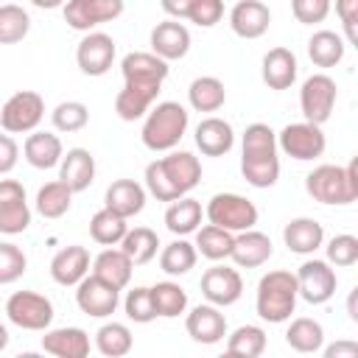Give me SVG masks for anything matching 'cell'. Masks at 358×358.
Returning <instances> with one entry per match:
<instances>
[{
    "instance_id": "4",
    "label": "cell",
    "mask_w": 358,
    "mask_h": 358,
    "mask_svg": "<svg viewBox=\"0 0 358 358\" xmlns=\"http://www.w3.org/2000/svg\"><path fill=\"white\" fill-rule=\"evenodd\" d=\"M305 190L322 204H352L358 199V162L350 165H319L305 176Z\"/></svg>"
},
{
    "instance_id": "7",
    "label": "cell",
    "mask_w": 358,
    "mask_h": 358,
    "mask_svg": "<svg viewBox=\"0 0 358 358\" xmlns=\"http://www.w3.org/2000/svg\"><path fill=\"white\" fill-rule=\"evenodd\" d=\"M204 215L213 227L218 229H227V232H246V229H255L257 224V207L255 201H249L246 196H238V193H215L207 207H204Z\"/></svg>"
},
{
    "instance_id": "23",
    "label": "cell",
    "mask_w": 358,
    "mask_h": 358,
    "mask_svg": "<svg viewBox=\"0 0 358 358\" xmlns=\"http://www.w3.org/2000/svg\"><path fill=\"white\" fill-rule=\"evenodd\" d=\"M90 274V252L87 246H64L50 260V277L59 285H78Z\"/></svg>"
},
{
    "instance_id": "27",
    "label": "cell",
    "mask_w": 358,
    "mask_h": 358,
    "mask_svg": "<svg viewBox=\"0 0 358 358\" xmlns=\"http://www.w3.org/2000/svg\"><path fill=\"white\" fill-rule=\"evenodd\" d=\"M196 145L204 157H224L235 145V131L221 117H204L196 126Z\"/></svg>"
},
{
    "instance_id": "28",
    "label": "cell",
    "mask_w": 358,
    "mask_h": 358,
    "mask_svg": "<svg viewBox=\"0 0 358 358\" xmlns=\"http://www.w3.org/2000/svg\"><path fill=\"white\" fill-rule=\"evenodd\" d=\"M282 241L294 255H313L324 243V229L316 218H291L282 229Z\"/></svg>"
},
{
    "instance_id": "5",
    "label": "cell",
    "mask_w": 358,
    "mask_h": 358,
    "mask_svg": "<svg viewBox=\"0 0 358 358\" xmlns=\"http://www.w3.org/2000/svg\"><path fill=\"white\" fill-rule=\"evenodd\" d=\"M190 123V115L182 103L176 101H162L154 109H148L145 123H143V145L151 151H171L179 145V140L185 137Z\"/></svg>"
},
{
    "instance_id": "19",
    "label": "cell",
    "mask_w": 358,
    "mask_h": 358,
    "mask_svg": "<svg viewBox=\"0 0 358 358\" xmlns=\"http://www.w3.org/2000/svg\"><path fill=\"white\" fill-rule=\"evenodd\" d=\"M268 22H271V11L260 0H241L229 11V28L241 39H257V36H263L268 31Z\"/></svg>"
},
{
    "instance_id": "26",
    "label": "cell",
    "mask_w": 358,
    "mask_h": 358,
    "mask_svg": "<svg viewBox=\"0 0 358 358\" xmlns=\"http://www.w3.org/2000/svg\"><path fill=\"white\" fill-rule=\"evenodd\" d=\"M296 70H299L296 56L288 48H271L263 56L260 76H263V84L268 90H288L296 81Z\"/></svg>"
},
{
    "instance_id": "43",
    "label": "cell",
    "mask_w": 358,
    "mask_h": 358,
    "mask_svg": "<svg viewBox=\"0 0 358 358\" xmlns=\"http://www.w3.org/2000/svg\"><path fill=\"white\" fill-rule=\"evenodd\" d=\"M28 28H31V17L22 6L17 3L0 6V45L22 42L28 36Z\"/></svg>"
},
{
    "instance_id": "1",
    "label": "cell",
    "mask_w": 358,
    "mask_h": 358,
    "mask_svg": "<svg viewBox=\"0 0 358 358\" xmlns=\"http://www.w3.org/2000/svg\"><path fill=\"white\" fill-rule=\"evenodd\" d=\"M123 90L115 95V112L120 120H140L157 101L162 81L168 78V62L154 53H126L120 62Z\"/></svg>"
},
{
    "instance_id": "9",
    "label": "cell",
    "mask_w": 358,
    "mask_h": 358,
    "mask_svg": "<svg viewBox=\"0 0 358 358\" xmlns=\"http://www.w3.org/2000/svg\"><path fill=\"white\" fill-rule=\"evenodd\" d=\"M42 115H45L42 95L34 90H20L0 106V126L8 134H25L39 126Z\"/></svg>"
},
{
    "instance_id": "47",
    "label": "cell",
    "mask_w": 358,
    "mask_h": 358,
    "mask_svg": "<svg viewBox=\"0 0 358 358\" xmlns=\"http://www.w3.org/2000/svg\"><path fill=\"white\" fill-rule=\"evenodd\" d=\"M327 263L330 266H341V268H347V266H355L358 263V238L355 235H336V238H330L327 241Z\"/></svg>"
},
{
    "instance_id": "6",
    "label": "cell",
    "mask_w": 358,
    "mask_h": 358,
    "mask_svg": "<svg viewBox=\"0 0 358 358\" xmlns=\"http://www.w3.org/2000/svg\"><path fill=\"white\" fill-rule=\"evenodd\" d=\"M296 277L291 271H268L260 277L257 282V299H255V308H257V316L263 322H271V324H280L285 319H291L294 308H296Z\"/></svg>"
},
{
    "instance_id": "2",
    "label": "cell",
    "mask_w": 358,
    "mask_h": 358,
    "mask_svg": "<svg viewBox=\"0 0 358 358\" xmlns=\"http://www.w3.org/2000/svg\"><path fill=\"white\" fill-rule=\"evenodd\" d=\"M201 182V162L190 151H173L145 165V187L157 201H179Z\"/></svg>"
},
{
    "instance_id": "32",
    "label": "cell",
    "mask_w": 358,
    "mask_h": 358,
    "mask_svg": "<svg viewBox=\"0 0 358 358\" xmlns=\"http://www.w3.org/2000/svg\"><path fill=\"white\" fill-rule=\"evenodd\" d=\"M201 215H204V213H201V204H199L196 199L185 196V199L168 204V210H165V227H168L173 235L182 238V235H190V232L199 229Z\"/></svg>"
},
{
    "instance_id": "38",
    "label": "cell",
    "mask_w": 358,
    "mask_h": 358,
    "mask_svg": "<svg viewBox=\"0 0 358 358\" xmlns=\"http://www.w3.org/2000/svg\"><path fill=\"white\" fill-rule=\"evenodd\" d=\"M151 291V302H154V310L157 316H165V319H173L179 313H185L187 308V291L179 285V282H157L148 288Z\"/></svg>"
},
{
    "instance_id": "55",
    "label": "cell",
    "mask_w": 358,
    "mask_h": 358,
    "mask_svg": "<svg viewBox=\"0 0 358 358\" xmlns=\"http://www.w3.org/2000/svg\"><path fill=\"white\" fill-rule=\"evenodd\" d=\"M17 358H45V355H39V352H20Z\"/></svg>"
},
{
    "instance_id": "37",
    "label": "cell",
    "mask_w": 358,
    "mask_h": 358,
    "mask_svg": "<svg viewBox=\"0 0 358 358\" xmlns=\"http://www.w3.org/2000/svg\"><path fill=\"white\" fill-rule=\"evenodd\" d=\"M232 243H235V235L213 224L196 229V252H201V257L207 260H227L232 255Z\"/></svg>"
},
{
    "instance_id": "25",
    "label": "cell",
    "mask_w": 358,
    "mask_h": 358,
    "mask_svg": "<svg viewBox=\"0 0 358 358\" xmlns=\"http://www.w3.org/2000/svg\"><path fill=\"white\" fill-rule=\"evenodd\" d=\"M271 252H274V246H271V238L266 232L246 229V232H238L235 235V243H232V255L229 257L241 268H257V266H263L271 257Z\"/></svg>"
},
{
    "instance_id": "34",
    "label": "cell",
    "mask_w": 358,
    "mask_h": 358,
    "mask_svg": "<svg viewBox=\"0 0 358 358\" xmlns=\"http://www.w3.org/2000/svg\"><path fill=\"white\" fill-rule=\"evenodd\" d=\"M344 39L336 31H316L308 39V56L316 67H336L344 59Z\"/></svg>"
},
{
    "instance_id": "46",
    "label": "cell",
    "mask_w": 358,
    "mask_h": 358,
    "mask_svg": "<svg viewBox=\"0 0 358 358\" xmlns=\"http://www.w3.org/2000/svg\"><path fill=\"white\" fill-rule=\"evenodd\" d=\"M28 257L17 243H0V285H8L25 274Z\"/></svg>"
},
{
    "instance_id": "39",
    "label": "cell",
    "mask_w": 358,
    "mask_h": 358,
    "mask_svg": "<svg viewBox=\"0 0 358 358\" xmlns=\"http://www.w3.org/2000/svg\"><path fill=\"white\" fill-rule=\"evenodd\" d=\"M126 232H129L126 218L109 213L106 207L98 210V213L90 218V235H92V241L101 243V246H117Z\"/></svg>"
},
{
    "instance_id": "36",
    "label": "cell",
    "mask_w": 358,
    "mask_h": 358,
    "mask_svg": "<svg viewBox=\"0 0 358 358\" xmlns=\"http://www.w3.org/2000/svg\"><path fill=\"white\" fill-rule=\"evenodd\" d=\"M285 341L291 350L296 352H316L322 344H324V330L316 319H308V316H299L288 324L285 330Z\"/></svg>"
},
{
    "instance_id": "17",
    "label": "cell",
    "mask_w": 358,
    "mask_h": 358,
    "mask_svg": "<svg viewBox=\"0 0 358 358\" xmlns=\"http://www.w3.org/2000/svg\"><path fill=\"white\" fill-rule=\"evenodd\" d=\"M120 302V291L106 285L103 280H98L95 274H87L81 282H78V291H76V305L81 308V313L87 316H95V319H103V316H112L115 308Z\"/></svg>"
},
{
    "instance_id": "56",
    "label": "cell",
    "mask_w": 358,
    "mask_h": 358,
    "mask_svg": "<svg viewBox=\"0 0 358 358\" xmlns=\"http://www.w3.org/2000/svg\"><path fill=\"white\" fill-rule=\"evenodd\" d=\"M218 358H241V355H235V352H229V350H227V352H224V355H218Z\"/></svg>"
},
{
    "instance_id": "30",
    "label": "cell",
    "mask_w": 358,
    "mask_h": 358,
    "mask_svg": "<svg viewBox=\"0 0 358 358\" xmlns=\"http://www.w3.org/2000/svg\"><path fill=\"white\" fill-rule=\"evenodd\" d=\"M131 260L120 252V249H103L95 260H92V274L98 277V280H103L106 285H112V288H126L129 285V280H131Z\"/></svg>"
},
{
    "instance_id": "35",
    "label": "cell",
    "mask_w": 358,
    "mask_h": 358,
    "mask_svg": "<svg viewBox=\"0 0 358 358\" xmlns=\"http://www.w3.org/2000/svg\"><path fill=\"white\" fill-rule=\"evenodd\" d=\"M131 344H134L131 330L120 322H106L95 333V347L103 358H123L131 352Z\"/></svg>"
},
{
    "instance_id": "40",
    "label": "cell",
    "mask_w": 358,
    "mask_h": 358,
    "mask_svg": "<svg viewBox=\"0 0 358 358\" xmlns=\"http://www.w3.org/2000/svg\"><path fill=\"white\" fill-rule=\"evenodd\" d=\"M196 257H199L196 246L187 243L185 238H179V241H171V243L162 249V255H159V268H162L165 274H171V277H179V274H187V271L196 266Z\"/></svg>"
},
{
    "instance_id": "16",
    "label": "cell",
    "mask_w": 358,
    "mask_h": 358,
    "mask_svg": "<svg viewBox=\"0 0 358 358\" xmlns=\"http://www.w3.org/2000/svg\"><path fill=\"white\" fill-rule=\"evenodd\" d=\"M115 62V39L101 31H90L76 48V64L84 76H103Z\"/></svg>"
},
{
    "instance_id": "13",
    "label": "cell",
    "mask_w": 358,
    "mask_h": 358,
    "mask_svg": "<svg viewBox=\"0 0 358 358\" xmlns=\"http://www.w3.org/2000/svg\"><path fill=\"white\" fill-rule=\"evenodd\" d=\"M31 224V207L25 187L17 179H0V232L20 235Z\"/></svg>"
},
{
    "instance_id": "8",
    "label": "cell",
    "mask_w": 358,
    "mask_h": 358,
    "mask_svg": "<svg viewBox=\"0 0 358 358\" xmlns=\"http://www.w3.org/2000/svg\"><path fill=\"white\" fill-rule=\"evenodd\" d=\"M336 98H338V87L327 73L308 76L302 81V90H299V109L305 115V123L322 126L324 120H330Z\"/></svg>"
},
{
    "instance_id": "15",
    "label": "cell",
    "mask_w": 358,
    "mask_h": 358,
    "mask_svg": "<svg viewBox=\"0 0 358 358\" xmlns=\"http://www.w3.org/2000/svg\"><path fill=\"white\" fill-rule=\"evenodd\" d=\"M201 294L210 305L227 308V305H235L241 299L243 280H241L238 268H232V266H210L201 274Z\"/></svg>"
},
{
    "instance_id": "44",
    "label": "cell",
    "mask_w": 358,
    "mask_h": 358,
    "mask_svg": "<svg viewBox=\"0 0 358 358\" xmlns=\"http://www.w3.org/2000/svg\"><path fill=\"white\" fill-rule=\"evenodd\" d=\"M50 117H53V126H56L59 131L70 134V131H81V129L87 126L90 109H87V103H81V101H62V103L50 112Z\"/></svg>"
},
{
    "instance_id": "48",
    "label": "cell",
    "mask_w": 358,
    "mask_h": 358,
    "mask_svg": "<svg viewBox=\"0 0 358 358\" xmlns=\"http://www.w3.org/2000/svg\"><path fill=\"white\" fill-rule=\"evenodd\" d=\"M221 17H224V3L221 0H187L185 20L196 22L199 28H213Z\"/></svg>"
},
{
    "instance_id": "10",
    "label": "cell",
    "mask_w": 358,
    "mask_h": 358,
    "mask_svg": "<svg viewBox=\"0 0 358 358\" xmlns=\"http://www.w3.org/2000/svg\"><path fill=\"white\" fill-rule=\"evenodd\" d=\"M277 148L285 151L288 157L299 159V162H308V159H316L324 154L327 148V140H324V131L322 126H313V123H288L280 134H277Z\"/></svg>"
},
{
    "instance_id": "12",
    "label": "cell",
    "mask_w": 358,
    "mask_h": 358,
    "mask_svg": "<svg viewBox=\"0 0 358 358\" xmlns=\"http://www.w3.org/2000/svg\"><path fill=\"white\" fill-rule=\"evenodd\" d=\"M296 294L310 305H324L336 294V271L327 260H305L296 268Z\"/></svg>"
},
{
    "instance_id": "11",
    "label": "cell",
    "mask_w": 358,
    "mask_h": 358,
    "mask_svg": "<svg viewBox=\"0 0 358 358\" xmlns=\"http://www.w3.org/2000/svg\"><path fill=\"white\" fill-rule=\"evenodd\" d=\"M8 319L22 330H45L53 322V305L36 291H14L6 302Z\"/></svg>"
},
{
    "instance_id": "42",
    "label": "cell",
    "mask_w": 358,
    "mask_h": 358,
    "mask_svg": "<svg viewBox=\"0 0 358 358\" xmlns=\"http://www.w3.org/2000/svg\"><path fill=\"white\" fill-rule=\"evenodd\" d=\"M70 204H73V193L59 179L42 185L39 193H36V213L45 215V218H62L70 210Z\"/></svg>"
},
{
    "instance_id": "33",
    "label": "cell",
    "mask_w": 358,
    "mask_h": 358,
    "mask_svg": "<svg viewBox=\"0 0 358 358\" xmlns=\"http://www.w3.org/2000/svg\"><path fill=\"white\" fill-rule=\"evenodd\" d=\"M157 249H159V238H157V232L148 229V227H134V229H129V232L123 235V241H120V252L131 260V266H143V263L154 260Z\"/></svg>"
},
{
    "instance_id": "21",
    "label": "cell",
    "mask_w": 358,
    "mask_h": 358,
    "mask_svg": "<svg viewBox=\"0 0 358 358\" xmlns=\"http://www.w3.org/2000/svg\"><path fill=\"white\" fill-rule=\"evenodd\" d=\"M95 179V157L87 148H70L59 162V182L67 185L70 193H81Z\"/></svg>"
},
{
    "instance_id": "49",
    "label": "cell",
    "mask_w": 358,
    "mask_h": 358,
    "mask_svg": "<svg viewBox=\"0 0 358 358\" xmlns=\"http://www.w3.org/2000/svg\"><path fill=\"white\" fill-rule=\"evenodd\" d=\"M291 11L296 17V22L302 25H313V22H322L330 11V3L327 0H294L291 3Z\"/></svg>"
},
{
    "instance_id": "41",
    "label": "cell",
    "mask_w": 358,
    "mask_h": 358,
    "mask_svg": "<svg viewBox=\"0 0 358 358\" xmlns=\"http://www.w3.org/2000/svg\"><path fill=\"white\" fill-rule=\"evenodd\" d=\"M227 350L241 358H260L266 350V333L257 324H241L227 336Z\"/></svg>"
},
{
    "instance_id": "14",
    "label": "cell",
    "mask_w": 358,
    "mask_h": 358,
    "mask_svg": "<svg viewBox=\"0 0 358 358\" xmlns=\"http://www.w3.org/2000/svg\"><path fill=\"white\" fill-rule=\"evenodd\" d=\"M123 0H70L62 11L73 31H90L101 22H112L123 14Z\"/></svg>"
},
{
    "instance_id": "20",
    "label": "cell",
    "mask_w": 358,
    "mask_h": 358,
    "mask_svg": "<svg viewBox=\"0 0 358 358\" xmlns=\"http://www.w3.org/2000/svg\"><path fill=\"white\" fill-rule=\"evenodd\" d=\"M187 336L199 344H218L227 336V319L215 305H196L185 319Z\"/></svg>"
},
{
    "instance_id": "18",
    "label": "cell",
    "mask_w": 358,
    "mask_h": 358,
    "mask_svg": "<svg viewBox=\"0 0 358 358\" xmlns=\"http://www.w3.org/2000/svg\"><path fill=\"white\" fill-rule=\"evenodd\" d=\"M190 50V31L185 28V22L179 20H165L157 22L151 31V53L162 62H173L187 56Z\"/></svg>"
},
{
    "instance_id": "50",
    "label": "cell",
    "mask_w": 358,
    "mask_h": 358,
    "mask_svg": "<svg viewBox=\"0 0 358 358\" xmlns=\"http://www.w3.org/2000/svg\"><path fill=\"white\" fill-rule=\"evenodd\" d=\"M336 11L344 22V31H347V42L350 45H358V0H338L336 3Z\"/></svg>"
},
{
    "instance_id": "52",
    "label": "cell",
    "mask_w": 358,
    "mask_h": 358,
    "mask_svg": "<svg viewBox=\"0 0 358 358\" xmlns=\"http://www.w3.org/2000/svg\"><path fill=\"white\" fill-rule=\"evenodd\" d=\"M322 358H358V341L352 338H338L324 347Z\"/></svg>"
},
{
    "instance_id": "31",
    "label": "cell",
    "mask_w": 358,
    "mask_h": 358,
    "mask_svg": "<svg viewBox=\"0 0 358 358\" xmlns=\"http://www.w3.org/2000/svg\"><path fill=\"white\" fill-rule=\"evenodd\" d=\"M187 101L196 112H218L227 101V90L224 81L215 76H199L190 81L187 87Z\"/></svg>"
},
{
    "instance_id": "29",
    "label": "cell",
    "mask_w": 358,
    "mask_h": 358,
    "mask_svg": "<svg viewBox=\"0 0 358 358\" xmlns=\"http://www.w3.org/2000/svg\"><path fill=\"white\" fill-rule=\"evenodd\" d=\"M22 154H25L28 165H34L39 171H48V168H53V165L62 162L64 148H62V140L56 134H50V131H31L25 137Z\"/></svg>"
},
{
    "instance_id": "22",
    "label": "cell",
    "mask_w": 358,
    "mask_h": 358,
    "mask_svg": "<svg viewBox=\"0 0 358 358\" xmlns=\"http://www.w3.org/2000/svg\"><path fill=\"white\" fill-rule=\"evenodd\" d=\"M103 207L120 218H131L137 213H143L145 207V187L134 179H115L109 187H106V196H103Z\"/></svg>"
},
{
    "instance_id": "54",
    "label": "cell",
    "mask_w": 358,
    "mask_h": 358,
    "mask_svg": "<svg viewBox=\"0 0 358 358\" xmlns=\"http://www.w3.org/2000/svg\"><path fill=\"white\" fill-rule=\"evenodd\" d=\"M347 308H350V319L355 322V319H358V313H355V291L350 294V305H347Z\"/></svg>"
},
{
    "instance_id": "45",
    "label": "cell",
    "mask_w": 358,
    "mask_h": 358,
    "mask_svg": "<svg viewBox=\"0 0 358 358\" xmlns=\"http://www.w3.org/2000/svg\"><path fill=\"white\" fill-rule=\"evenodd\" d=\"M123 310L131 322L137 324H148L151 319H157V310H154V302H151V291L145 285H137L126 294L123 299Z\"/></svg>"
},
{
    "instance_id": "3",
    "label": "cell",
    "mask_w": 358,
    "mask_h": 358,
    "mask_svg": "<svg viewBox=\"0 0 358 358\" xmlns=\"http://www.w3.org/2000/svg\"><path fill=\"white\" fill-rule=\"evenodd\" d=\"M241 173L252 187H271L280 179L277 134L266 123H252L243 131Z\"/></svg>"
},
{
    "instance_id": "51",
    "label": "cell",
    "mask_w": 358,
    "mask_h": 358,
    "mask_svg": "<svg viewBox=\"0 0 358 358\" xmlns=\"http://www.w3.org/2000/svg\"><path fill=\"white\" fill-rule=\"evenodd\" d=\"M17 157H20V148H17L14 137L11 134H0V176L8 173V171H14Z\"/></svg>"
},
{
    "instance_id": "24",
    "label": "cell",
    "mask_w": 358,
    "mask_h": 358,
    "mask_svg": "<svg viewBox=\"0 0 358 358\" xmlns=\"http://www.w3.org/2000/svg\"><path fill=\"white\" fill-rule=\"evenodd\" d=\"M42 350L53 358H90V336L81 327H56L42 336Z\"/></svg>"
},
{
    "instance_id": "53",
    "label": "cell",
    "mask_w": 358,
    "mask_h": 358,
    "mask_svg": "<svg viewBox=\"0 0 358 358\" xmlns=\"http://www.w3.org/2000/svg\"><path fill=\"white\" fill-rule=\"evenodd\" d=\"M8 347V330H6V324H0V352Z\"/></svg>"
}]
</instances>
